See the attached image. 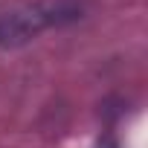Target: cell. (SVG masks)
Returning <instances> with one entry per match:
<instances>
[{
	"label": "cell",
	"instance_id": "6da1fadb",
	"mask_svg": "<svg viewBox=\"0 0 148 148\" xmlns=\"http://www.w3.org/2000/svg\"><path fill=\"white\" fill-rule=\"evenodd\" d=\"M82 12L79 3L73 0H49V3H35V6H23L15 12H6L0 18V47H18L26 44L29 38H35L38 32L76 21Z\"/></svg>",
	"mask_w": 148,
	"mask_h": 148
}]
</instances>
